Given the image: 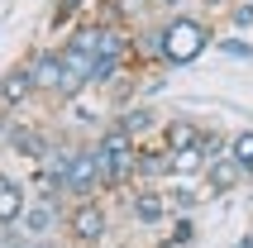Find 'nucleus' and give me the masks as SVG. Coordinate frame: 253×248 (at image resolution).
<instances>
[{
    "label": "nucleus",
    "mask_w": 253,
    "mask_h": 248,
    "mask_svg": "<svg viewBox=\"0 0 253 248\" xmlns=\"http://www.w3.org/2000/svg\"><path fill=\"white\" fill-rule=\"evenodd\" d=\"M211 29H206V19H196V14H172L168 24H163V62L168 67H191L206 48H211Z\"/></svg>",
    "instance_id": "obj_1"
},
{
    "label": "nucleus",
    "mask_w": 253,
    "mask_h": 248,
    "mask_svg": "<svg viewBox=\"0 0 253 248\" xmlns=\"http://www.w3.org/2000/svg\"><path fill=\"white\" fill-rule=\"evenodd\" d=\"M96 191H105V167H100L96 143L72 148V163H67V196H72V201H96Z\"/></svg>",
    "instance_id": "obj_2"
},
{
    "label": "nucleus",
    "mask_w": 253,
    "mask_h": 248,
    "mask_svg": "<svg viewBox=\"0 0 253 248\" xmlns=\"http://www.w3.org/2000/svg\"><path fill=\"white\" fill-rule=\"evenodd\" d=\"M77 244H100V239L110 234V215H105V206L100 201H77V206L67 210V224H62Z\"/></svg>",
    "instance_id": "obj_3"
},
{
    "label": "nucleus",
    "mask_w": 253,
    "mask_h": 248,
    "mask_svg": "<svg viewBox=\"0 0 253 248\" xmlns=\"http://www.w3.org/2000/svg\"><path fill=\"white\" fill-rule=\"evenodd\" d=\"M57 224H67V206H62V201H39V196H29L19 234L34 239V244H48V234H57Z\"/></svg>",
    "instance_id": "obj_4"
},
{
    "label": "nucleus",
    "mask_w": 253,
    "mask_h": 248,
    "mask_svg": "<svg viewBox=\"0 0 253 248\" xmlns=\"http://www.w3.org/2000/svg\"><path fill=\"white\" fill-rule=\"evenodd\" d=\"M29 77L39 86V96H62V82H67L62 48H39V53L29 57Z\"/></svg>",
    "instance_id": "obj_5"
},
{
    "label": "nucleus",
    "mask_w": 253,
    "mask_h": 248,
    "mask_svg": "<svg viewBox=\"0 0 253 248\" xmlns=\"http://www.w3.org/2000/svg\"><path fill=\"white\" fill-rule=\"evenodd\" d=\"M168 191H158V186H139V191L129 196V220L143 224V229H153V224L168 220Z\"/></svg>",
    "instance_id": "obj_6"
},
{
    "label": "nucleus",
    "mask_w": 253,
    "mask_h": 248,
    "mask_svg": "<svg viewBox=\"0 0 253 248\" xmlns=\"http://www.w3.org/2000/svg\"><path fill=\"white\" fill-rule=\"evenodd\" d=\"M10 148L19 153V158H34V163H43V158L57 148V138L48 134V129H39V124H14V129H10Z\"/></svg>",
    "instance_id": "obj_7"
},
{
    "label": "nucleus",
    "mask_w": 253,
    "mask_h": 248,
    "mask_svg": "<svg viewBox=\"0 0 253 248\" xmlns=\"http://www.w3.org/2000/svg\"><path fill=\"white\" fill-rule=\"evenodd\" d=\"M201 177H206V191H211V196H229L234 186H244V181H249V172H244V167L225 153V158L206 163V172H201Z\"/></svg>",
    "instance_id": "obj_8"
},
{
    "label": "nucleus",
    "mask_w": 253,
    "mask_h": 248,
    "mask_svg": "<svg viewBox=\"0 0 253 248\" xmlns=\"http://www.w3.org/2000/svg\"><path fill=\"white\" fill-rule=\"evenodd\" d=\"M206 143V129L196 120H168L163 124V148L168 153H201Z\"/></svg>",
    "instance_id": "obj_9"
},
{
    "label": "nucleus",
    "mask_w": 253,
    "mask_h": 248,
    "mask_svg": "<svg viewBox=\"0 0 253 248\" xmlns=\"http://www.w3.org/2000/svg\"><path fill=\"white\" fill-rule=\"evenodd\" d=\"M172 177V153L168 148H139L134 158V181L139 186H158V181Z\"/></svg>",
    "instance_id": "obj_10"
},
{
    "label": "nucleus",
    "mask_w": 253,
    "mask_h": 248,
    "mask_svg": "<svg viewBox=\"0 0 253 248\" xmlns=\"http://www.w3.org/2000/svg\"><path fill=\"white\" fill-rule=\"evenodd\" d=\"M24 210H29L24 181H14L10 172H0V224H5V229H14V224L24 220Z\"/></svg>",
    "instance_id": "obj_11"
},
{
    "label": "nucleus",
    "mask_w": 253,
    "mask_h": 248,
    "mask_svg": "<svg viewBox=\"0 0 253 248\" xmlns=\"http://www.w3.org/2000/svg\"><path fill=\"white\" fill-rule=\"evenodd\" d=\"M34 96H39V86H34V77H29V62H19V67L5 72V82H0V105H5V110L29 105Z\"/></svg>",
    "instance_id": "obj_12"
},
{
    "label": "nucleus",
    "mask_w": 253,
    "mask_h": 248,
    "mask_svg": "<svg viewBox=\"0 0 253 248\" xmlns=\"http://www.w3.org/2000/svg\"><path fill=\"white\" fill-rule=\"evenodd\" d=\"M115 124H120L129 138H143V134H153V129H158V115L148 110V105H125V110L115 115Z\"/></svg>",
    "instance_id": "obj_13"
},
{
    "label": "nucleus",
    "mask_w": 253,
    "mask_h": 248,
    "mask_svg": "<svg viewBox=\"0 0 253 248\" xmlns=\"http://www.w3.org/2000/svg\"><path fill=\"white\" fill-rule=\"evenodd\" d=\"M229 158L244 167L253 177V129H239V134H229Z\"/></svg>",
    "instance_id": "obj_14"
},
{
    "label": "nucleus",
    "mask_w": 253,
    "mask_h": 248,
    "mask_svg": "<svg viewBox=\"0 0 253 248\" xmlns=\"http://www.w3.org/2000/svg\"><path fill=\"white\" fill-rule=\"evenodd\" d=\"M196 201H201V196L191 191V186H172V191H168V206L177 210V215H191V210H196Z\"/></svg>",
    "instance_id": "obj_15"
},
{
    "label": "nucleus",
    "mask_w": 253,
    "mask_h": 248,
    "mask_svg": "<svg viewBox=\"0 0 253 248\" xmlns=\"http://www.w3.org/2000/svg\"><path fill=\"white\" fill-rule=\"evenodd\" d=\"M215 48H220L225 57H249V62H253V39H239V34H229V39H220Z\"/></svg>",
    "instance_id": "obj_16"
},
{
    "label": "nucleus",
    "mask_w": 253,
    "mask_h": 248,
    "mask_svg": "<svg viewBox=\"0 0 253 248\" xmlns=\"http://www.w3.org/2000/svg\"><path fill=\"white\" fill-rule=\"evenodd\" d=\"M191 239H196V224H191V220H186V215H182V220L172 224V239H168V248H186V244H191Z\"/></svg>",
    "instance_id": "obj_17"
},
{
    "label": "nucleus",
    "mask_w": 253,
    "mask_h": 248,
    "mask_svg": "<svg viewBox=\"0 0 253 248\" xmlns=\"http://www.w3.org/2000/svg\"><path fill=\"white\" fill-rule=\"evenodd\" d=\"M229 24L234 29H253V0H234V5H229Z\"/></svg>",
    "instance_id": "obj_18"
},
{
    "label": "nucleus",
    "mask_w": 253,
    "mask_h": 248,
    "mask_svg": "<svg viewBox=\"0 0 253 248\" xmlns=\"http://www.w3.org/2000/svg\"><path fill=\"white\" fill-rule=\"evenodd\" d=\"M86 0H57V10H53V24H67V19H77L82 14Z\"/></svg>",
    "instance_id": "obj_19"
},
{
    "label": "nucleus",
    "mask_w": 253,
    "mask_h": 248,
    "mask_svg": "<svg viewBox=\"0 0 253 248\" xmlns=\"http://www.w3.org/2000/svg\"><path fill=\"white\" fill-rule=\"evenodd\" d=\"M29 244H34V239H24V234H14V239H10V244H5V248H29Z\"/></svg>",
    "instance_id": "obj_20"
},
{
    "label": "nucleus",
    "mask_w": 253,
    "mask_h": 248,
    "mask_svg": "<svg viewBox=\"0 0 253 248\" xmlns=\"http://www.w3.org/2000/svg\"><path fill=\"white\" fill-rule=\"evenodd\" d=\"M10 239H14V234H10V229H5V224H0V248H5V244H10Z\"/></svg>",
    "instance_id": "obj_21"
},
{
    "label": "nucleus",
    "mask_w": 253,
    "mask_h": 248,
    "mask_svg": "<svg viewBox=\"0 0 253 248\" xmlns=\"http://www.w3.org/2000/svg\"><path fill=\"white\" fill-rule=\"evenodd\" d=\"M234 248H253V234H244V239H239V244H234Z\"/></svg>",
    "instance_id": "obj_22"
},
{
    "label": "nucleus",
    "mask_w": 253,
    "mask_h": 248,
    "mask_svg": "<svg viewBox=\"0 0 253 248\" xmlns=\"http://www.w3.org/2000/svg\"><path fill=\"white\" fill-rule=\"evenodd\" d=\"M206 5H229V0H206Z\"/></svg>",
    "instance_id": "obj_23"
},
{
    "label": "nucleus",
    "mask_w": 253,
    "mask_h": 248,
    "mask_svg": "<svg viewBox=\"0 0 253 248\" xmlns=\"http://www.w3.org/2000/svg\"><path fill=\"white\" fill-rule=\"evenodd\" d=\"M29 248H53V244H29Z\"/></svg>",
    "instance_id": "obj_24"
}]
</instances>
